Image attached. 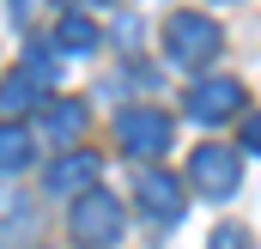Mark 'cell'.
<instances>
[{
	"mask_svg": "<svg viewBox=\"0 0 261 249\" xmlns=\"http://www.w3.org/2000/svg\"><path fill=\"white\" fill-rule=\"evenodd\" d=\"M219 49H225V31H219L206 12H170V24H164V55L176 67H206V61H219Z\"/></svg>",
	"mask_w": 261,
	"mask_h": 249,
	"instance_id": "cell-1",
	"label": "cell"
},
{
	"mask_svg": "<svg viewBox=\"0 0 261 249\" xmlns=\"http://www.w3.org/2000/svg\"><path fill=\"white\" fill-rule=\"evenodd\" d=\"M189 183H195L200 194H213V201L237 194V183H243V152H237V146H219V140L195 146V158H189Z\"/></svg>",
	"mask_w": 261,
	"mask_h": 249,
	"instance_id": "cell-2",
	"label": "cell"
},
{
	"mask_svg": "<svg viewBox=\"0 0 261 249\" xmlns=\"http://www.w3.org/2000/svg\"><path fill=\"white\" fill-rule=\"evenodd\" d=\"M116 134H122V152H128V158H164L176 122H170L164 110L140 104V110H122V116H116Z\"/></svg>",
	"mask_w": 261,
	"mask_h": 249,
	"instance_id": "cell-3",
	"label": "cell"
},
{
	"mask_svg": "<svg viewBox=\"0 0 261 249\" xmlns=\"http://www.w3.org/2000/svg\"><path fill=\"white\" fill-rule=\"evenodd\" d=\"M73 237L91 243V249H110L116 237H122V201L103 194V188L79 194V201H73Z\"/></svg>",
	"mask_w": 261,
	"mask_h": 249,
	"instance_id": "cell-4",
	"label": "cell"
},
{
	"mask_svg": "<svg viewBox=\"0 0 261 249\" xmlns=\"http://www.w3.org/2000/svg\"><path fill=\"white\" fill-rule=\"evenodd\" d=\"M182 110H189L195 122H231V116L243 110V85H237V79H200V85H189Z\"/></svg>",
	"mask_w": 261,
	"mask_h": 249,
	"instance_id": "cell-5",
	"label": "cell"
},
{
	"mask_svg": "<svg viewBox=\"0 0 261 249\" xmlns=\"http://www.w3.org/2000/svg\"><path fill=\"white\" fill-rule=\"evenodd\" d=\"M134 201H140L152 219H182L189 188H182V177H170V170H146V177H134Z\"/></svg>",
	"mask_w": 261,
	"mask_h": 249,
	"instance_id": "cell-6",
	"label": "cell"
},
{
	"mask_svg": "<svg viewBox=\"0 0 261 249\" xmlns=\"http://www.w3.org/2000/svg\"><path fill=\"white\" fill-rule=\"evenodd\" d=\"M97 170H103V158L91 152V146H79V152H67V158H55L49 164V194H91V183H97Z\"/></svg>",
	"mask_w": 261,
	"mask_h": 249,
	"instance_id": "cell-7",
	"label": "cell"
},
{
	"mask_svg": "<svg viewBox=\"0 0 261 249\" xmlns=\"http://www.w3.org/2000/svg\"><path fill=\"white\" fill-rule=\"evenodd\" d=\"M85 122H91V116H85V104H79V97H55V104H43V134H49V140H61V146H73V140H79V134H85Z\"/></svg>",
	"mask_w": 261,
	"mask_h": 249,
	"instance_id": "cell-8",
	"label": "cell"
},
{
	"mask_svg": "<svg viewBox=\"0 0 261 249\" xmlns=\"http://www.w3.org/2000/svg\"><path fill=\"white\" fill-rule=\"evenodd\" d=\"M31 152H37V134L18 122H0V170H24L31 164Z\"/></svg>",
	"mask_w": 261,
	"mask_h": 249,
	"instance_id": "cell-9",
	"label": "cell"
},
{
	"mask_svg": "<svg viewBox=\"0 0 261 249\" xmlns=\"http://www.w3.org/2000/svg\"><path fill=\"white\" fill-rule=\"evenodd\" d=\"M55 49H61V55H91V49H97V24H91L85 12H67L61 31H55Z\"/></svg>",
	"mask_w": 261,
	"mask_h": 249,
	"instance_id": "cell-10",
	"label": "cell"
},
{
	"mask_svg": "<svg viewBox=\"0 0 261 249\" xmlns=\"http://www.w3.org/2000/svg\"><path fill=\"white\" fill-rule=\"evenodd\" d=\"M37 104V79L31 73H12L6 85H0V116H18V110H31Z\"/></svg>",
	"mask_w": 261,
	"mask_h": 249,
	"instance_id": "cell-11",
	"label": "cell"
},
{
	"mask_svg": "<svg viewBox=\"0 0 261 249\" xmlns=\"http://www.w3.org/2000/svg\"><path fill=\"white\" fill-rule=\"evenodd\" d=\"M24 73H31L37 85H55V73H61V49H43V43H31V49H24Z\"/></svg>",
	"mask_w": 261,
	"mask_h": 249,
	"instance_id": "cell-12",
	"label": "cell"
},
{
	"mask_svg": "<svg viewBox=\"0 0 261 249\" xmlns=\"http://www.w3.org/2000/svg\"><path fill=\"white\" fill-rule=\"evenodd\" d=\"M206 249H255V243H249V231H243V225H219V231L206 237Z\"/></svg>",
	"mask_w": 261,
	"mask_h": 249,
	"instance_id": "cell-13",
	"label": "cell"
},
{
	"mask_svg": "<svg viewBox=\"0 0 261 249\" xmlns=\"http://www.w3.org/2000/svg\"><path fill=\"white\" fill-rule=\"evenodd\" d=\"M243 152H261V110L243 122Z\"/></svg>",
	"mask_w": 261,
	"mask_h": 249,
	"instance_id": "cell-14",
	"label": "cell"
},
{
	"mask_svg": "<svg viewBox=\"0 0 261 249\" xmlns=\"http://www.w3.org/2000/svg\"><path fill=\"white\" fill-rule=\"evenodd\" d=\"M116 37H122V43L134 49V43H140V18H122V24H116Z\"/></svg>",
	"mask_w": 261,
	"mask_h": 249,
	"instance_id": "cell-15",
	"label": "cell"
},
{
	"mask_svg": "<svg viewBox=\"0 0 261 249\" xmlns=\"http://www.w3.org/2000/svg\"><path fill=\"white\" fill-rule=\"evenodd\" d=\"M61 6H116V0H61Z\"/></svg>",
	"mask_w": 261,
	"mask_h": 249,
	"instance_id": "cell-16",
	"label": "cell"
}]
</instances>
